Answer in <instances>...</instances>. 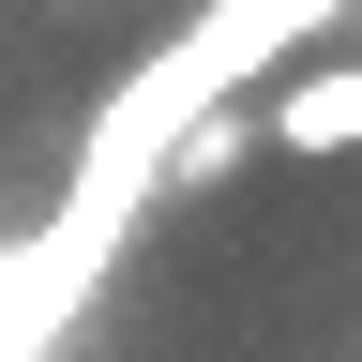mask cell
<instances>
[{
  "mask_svg": "<svg viewBox=\"0 0 362 362\" xmlns=\"http://www.w3.org/2000/svg\"><path fill=\"white\" fill-rule=\"evenodd\" d=\"M257 136L302 151V166L362 151V61H317V76H287V90H257Z\"/></svg>",
  "mask_w": 362,
  "mask_h": 362,
  "instance_id": "cell-1",
  "label": "cell"
}]
</instances>
